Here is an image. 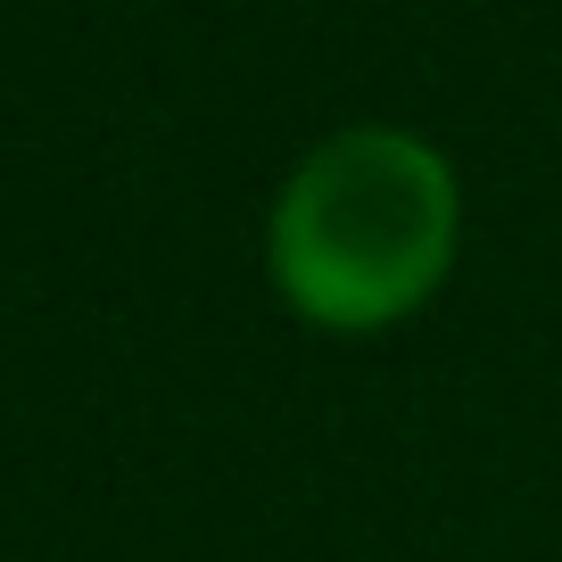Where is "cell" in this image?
<instances>
[{
    "label": "cell",
    "instance_id": "1",
    "mask_svg": "<svg viewBox=\"0 0 562 562\" xmlns=\"http://www.w3.org/2000/svg\"><path fill=\"white\" fill-rule=\"evenodd\" d=\"M463 248L456 166L405 124H348L306 149L273 199L265 265L315 331H389L439 299Z\"/></svg>",
    "mask_w": 562,
    "mask_h": 562
}]
</instances>
